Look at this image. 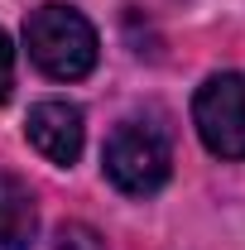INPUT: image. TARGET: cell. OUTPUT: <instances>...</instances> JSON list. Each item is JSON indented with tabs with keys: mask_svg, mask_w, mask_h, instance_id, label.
<instances>
[{
	"mask_svg": "<svg viewBox=\"0 0 245 250\" xmlns=\"http://www.w3.org/2000/svg\"><path fill=\"white\" fill-rule=\"evenodd\" d=\"M10 87H15V48H10V34L0 29V101L10 96Z\"/></svg>",
	"mask_w": 245,
	"mask_h": 250,
	"instance_id": "obj_7",
	"label": "cell"
},
{
	"mask_svg": "<svg viewBox=\"0 0 245 250\" xmlns=\"http://www.w3.org/2000/svg\"><path fill=\"white\" fill-rule=\"evenodd\" d=\"M24 48H29L34 67L48 72L53 82H82L96 67V53H101L92 20L82 10L62 5V0H48V5L29 10V20H24Z\"/></svg>",
	"mask_w": 245,
	"mask_h": 250,
	"instance_id": "obj_1",
	"label": "cell"
},
{
	"mask_svg": "<svg viewBox=\"0 0 245 250\" xmlns=\"http://www.w3.org/2000/svg\"><path fill=\"white\" fill-rule=\"evenodd\" d=\"M24 135H29V145L48 164L67 168V164H77V154H82L87 125H82V111L72 101H39L29 111V121H24Z\"/></svg>",
	"mask_w": 245,
	"mask_h": 250,
	"instance_id": "obj_4",
	"label": "cell"
},
{
	"mask_svg": "<svg viewBox=\"0 0 245 250\" xmlns=\"http://www.w3.org/2000/svg\"><path fill=\"white\" fill-rule=\"evenodd\" d=\"M101 168L121 192L149 197L173 173V145L154 121H121L101 149Z\"/></svg>",
	"mask_w": 245,
	"mask_h": 250,
	"instance_id": "obj_2",
	"label": "cell"
},
{
	"mask_svg": "<svg viewBox=\"0 0 245 250\" xmlns=\"http://www.w3.org/2000/svg\"><path fill=\"white\" fill-rule=\"evenodd\" d=\"M39 236V207L20 178L0 173V250H29Z\"/></svg>",
	"mask_w": 245,
	"mask_h": 250,
	"instance_id": "obj_5",
	"label": "cell"
},
{
	"mask_svg": "<svg viewBox=\"0 0 245 250\" xmlns=\"http://www.w3.org/2000/svg\"><path fill=\"white\" fill-rule=\"evenodd\" d=\"M192 125L221 159H245V72H216L192 96Z\"/></svg>",
	"mask_w": 245,
	"mask_h": 250,
	"instance_id": "obj_3",
	"label": "cell"
},
{
	"mask_svg": "<svg viewBox=\"0 0 245 250\" xmlns=\"http://www.w3.org/2000/svg\"><path fill=\"white\" fill-rule=\"evenodd\" d=\"M58 250H106V241H96V231H87V226H62Z\"/></svg>",
	"mask_w": 245,
	"mask_h": 250,
	"instance_id": "obj_6",
	"label": "cell"
}]
</instances>
